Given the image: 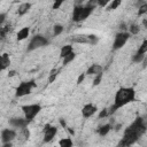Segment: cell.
Returning <instances> with one entry per match:
<instances>
[{"label":"cell","instance_id":"cell-1","mask_svg":"<svg viewBox=\"0 0 147 147\" xmlns=\"http://www.w3.org/2000/svg\"><path fill=\"white\" fill-rule=\"evenodd\" d=\"M146 131L145 122L141 117H137L124 131L123 138L119 141V146H131L133 145Z\"/></svg>","mask_w":147,"mask_h":147},{"label":"cell","instance_id":"cell-2","mask_svg":"<svg viewBox=\"0 0 147 147\" xmlns=\"http://www.w3.org/2000/svg\"><path fill=\"white\" fill-rule=\"evenodd\" d=\"M134 100H136V91L133 87H121L115 94L114 107L116 109H119L125 105L133 102Z\"/></svg>","mask_w":147,"mask_h":147},{"label":"cell","instance_id":"cell-3","mask_svg":"<svg viewBox=\"0 0 147 147\" xmlns=\"http://www.w3.org/2000/svg\"><path fill=\"white\" fill-rule=\"evenodd\" d=\"M93 7L91 6H76L72 11V21L74 22H83L85 21L93 11Z\"/></svg>","mask_w":147,"mask_h":147},{"label":"cell","instance_id":"cell-4","mask_svg":"<svg viewBox=\"0 0 147 147\" xmlns=\"http://www.w3.org/2000/svg\"><path fill=\"white\" fill-rule=\"evenodd\" d=\"M22 111L24 114V118L30 123L41 110V106L39 103H32V105H24L22 106Z\"/></svg>","mask_w":147,"mask_h":147},{"label":"cell","instance_id":"cell-5","mask_svg":"<svg viewBox=\"0 0 147 147\" xmlns=\"http://www.w3.org/2000/svg\"><path fill=\"white\" fill-rule=\"evenodd\" d=\"M36 87V83L34 80H30V82H22L17 87H16V92H15V95L17 98H21V96H24V95H28L31 93V90Z\"/></svg>","mask_w":147,"mask_h":147},{"label":"cell","instance_id":"cell-6","mask_svg":"<svg viewBox=\"0 0 147 147\" xmlns=\"http://www.w3.org/2000/svg\"><path fill=\"white\" fill-rule=\"evenodd\" d=\"M47 44H48V40H47L44 36H41V34H36L34 37L31 38V40H30V42H29V45H28V51H29V52H30V51H34V49H37V48H40V47L46 46Z\"/></svg>","mask_w":147,"mask_h":147},{"label":"cell","instance_id":"cell-7","mask_svg":"<svg viewBox=\"0 0 147 147\" xmlns=\"http://www.w3.org/2000/svg\"><path fill=\"white\" fill-rule=\"evenodd\" d=\"M129 38H130V33L129 32H124V31L123 32H118L115 36V39H114V42H113V49L114 51L121 49L126 44Z\"/></svg>","mask_w":147,"mask_h":147},{"label":"cell","instance_id":"cell-8","mask_svg":"<svg viewBox=\"0 0 147 147\" xmlns=\"http://www.w3.org/2000/svg\"><path fill=\"white\" fill-rule=\"evenodd\" d=\"M57 129L56 126H52L51 124H46L44 127V142H49L56 136Z\"/></svg>","mask_w":147,"mask_h":147},{"label":"cell","instance_id":"cell-9","mask_svg":"<svg viewBox=\"0 0 147 147\" xmlns=\"http://www.w3.org/2000/svg\"><path fill=\"white\" fill-rule=\"evenodd\" d=\"M16 138V132L11 129H5L1 131V140L2 142H11Z\"/></svg>","mask_w":147,"mask_h":147},{"label":"cell","instance_id":"cell-10","mask_svg":"<svg viewBox=\"0 0 147 147\" xmlns=\"http://www.w3.org/2000/svg\"><path fill=\"white\" fill-rule=\"evenodd\" d=\"M96 110H98V108H96L95 105L86 103V105L83 107V109H82V115H83L85 118H88V117L93 116V115L96 113Z\"/></svg>","mask_w":147,"mask_h":147},{"label":"cell","instance_id":"cell-11","mask_svg":"<svg viewBox=\"0 0 147 147\" xmlns=\"http://www.w3.org/2000/svg\"><path fill=\"white\" fill-rule=\"evenodd\" d=\"M9 124L13 127H16V129H24V127H26L29 122L25 118H22V117H14V118L9 119Z\"/></svg>","mask_w":147,"mask_h":147},{"label":"cell","instance_id":"cell-12","mask_svg":"<svg viewBox=\"0 0 147 147\" xmlns=\"http://www.w3.org/2000/svg\"><path fill=\"white\" fill-rule=\"evenodd\" d=\"M71 41L76 44H90V38L86 34H75L72 36Z\"/></svg>","mask_w":147,"mask_h":147},{"label":"cell","instance_id":"cell-13","mask_svg":"<svg viewBox=\"0 0 147 147\" xmlns=\"http://www.w3.org/2000/svg\"><path fill=\"white\" fill-rule=\"evenodd\" d=\"M29 34H30V28L29 26H24L21 30H18V32L16 34V38H17L18 41H22V40L26 39L29 37Z\"/></svg>","mask_w":147,"mask_h":147},{"label":"cell","instance_id":"cell-14","mask_svg":"<svg viewBox=\"0 0 147 147\" xmlns=\"http://www.w3.org/2000/svg\"><path fill=\"white\" fill-rule=\"evenodd\" d=\"M98 74H102V67L100 64H92L86 71V75H98Z\"/></svg>","mask_w":147,"mask_h":147},{"label":"cell","instance_id":"cell-15","mask_svg":"<svg viewBox=\"0 0 147 147\" xmlns=\"http://www.w3.org/2000/svg\"><path fill=\"white\" fill-rule=\"evenodd\" d=\"M30 8H31V3H30V2H23V3H21V5L18 6L17 14L22 16V15L26 14V13L30 10Z\"/></svg>","mask_w":147,"mask_h":147},{"label":"cell","instance_id":"cell-16","mask_svg":"<svg viewBox=\"0 0 147 147\" xmlns=\"http://www.w3.org/2000/svg\"><path fill=\"white\" fill-rule=\"evenodd\" d=\"M71 52H74L72 45H64V46H62V48H61V51H60V57L63 59L64 56H67V55L70 54Z\"/></svg>","mask_w":147,"mask_h":147},{"label":"cell","instance_id":"cell-17","mask_svg":"<svg viewBox=\"0 0 147 147\" xmlns=\"http://www.w3.org/2000/svg\"><path fill=\"white\" fill-rule=\"evenodd\" d=\"M110 130H111V125H110V124H105V125H102V126H100V127L98 129V133H99L100 136L105 137V136L108 134V132H109Z\"/></svg>","mask_w":147,"mask_h":147},{"label":"cell","instance_id":"cell-18","mask_svg":"<svg viewBox=\"0 0 147 147\" xmlns=\"http://www.w3.org/2000/svg\"><path fill=\"white\" fill-rule=\"evenodd\" d=\"M75 59H76V53H75V52H71L70 54H68L67 56L63 57V62H62V64H63V65H67L68 63H70V62L74 61Z\"/></svg>","mask_w":147,"mask_h":147},{"label":"cell","instance_id":"cell-19","mask_svg":"<svg viewBox=\"0 0 147 147\" xmlns=\"http://www.w3.org/2000/svg\"><path fill=\"white\" fill-rule=\"evenodd\" d=\"M59 145H60L61 147H71V146L74 145V142H72V140H71L70 138H62V139L59 141Z\"/></svg>","mask_w":147,"mask_h":147},{"label":"cell","instance_id":"cell-20","mask_svg":"<svg viewBox=\"0 0 147 147\" xmlns=\"http://www.w3.org/2000/svg\"><path fill=\"white\" fill-rule=\"evenodd\" d=\"M121 3H122V0H113V1L108 5L107 10H115L116 8H118V7L121 6Z\"/></svg>","mask_w":147,"mask_h":147},{"label":"cell","instance_id":"cell-21","mask_svg":"<svg viewBox=\"0 0 147 147\" xmlns=\"http://www.w3.org/2000/svg\"><path fill=\"white\" fill-rule=\"evenodd\" d=\"M144 59H145V54H141V53H138V52L132 56V61L136 62V63H140V62H142Z\"/></svg>","mask_w":147,"mask_h":147},{"label":"cell","instance_id":"cell-22","mask_svg":"<svg viewBox=\"0 0 147 147\" xmlns=\"http://www.w3.org/2000/svg\"><path fill=\"white\" fill-rule=\"evenodd\" d=\"M62 31H63V26H62L61 24H55V25L53 26V34H54V36L61 34Z\"/></svg>","mask_w":147,"mask_h":147},{"label":"cell","instance_id":"cell-23","mask_svg":"<svg viewBox=\"0 0 147 147\" xmlns=\"http://www.w3.org/2000/svg\"><path fill=\"white\" fill-rule=\"evenodd\" d=\"M139 31H140V29H139V26H138L137 24H131V25L129 26V32H130L131 34H138Z\"/></svg>","mask_w":147,"mask_h":147},{"label":"cell","instance_id":"cell-24","mask_svg":"<svg viewBox=\"0 0 147 147\" xmlns=\"http://www.w3.org/2000/svg\"><path fill=\"white\" fill-rule=\"evenodd\" d=\"M138 53H141V54H146L147 53V40L146 39L142 41V44L138 48Z\"/></svg>","mask_w":147,"mask_h":147},{"label":"cell","instance_id":"cell-25","mask_svg":"<svg viewBox=\"0 0 147 147\" xmlns=\"http://www.w3.org/2000/svg\"><path fill=\"white\" fill-rule=\"evenodd\" d=\"M57 72H59L57 69H53V70L51 71L49 77H48V82H49V83H53V82L56 79V77H57Z\"/></svg>","mask_w":147,"mask_h":147},{"label":"cell","instance_id":"cell-26","mask_svg":"<svg viewBox=\"0 0 147 147\" xmlns=\"http://www.w3.org/2000/svg\"><path fill=\"white\" fill-rule=\"evenodd\" d=\"M146 13H147V5H146V3H144V5H141V6L139 7L138 15H139V16H141V15H144V14H146Z\"/></svg>","mask_w":147,"mask_h":147},{"label":"cell","instance_id":"cell-27","mask_svg":"<svg viewBox=\"0 0 147 147\" xmlns=\"http://www.w3.org/2000/svg\"><path fill=\"white\" fill-rule=\"evenodd\" d=\"M2 57H3V62H5L6 67L8 68V67L10 65V57H9V54H7V53H3V54H2Z\"/></svg>","mask_w":147,"mask_h":147},{"label":"cell","instance_id":"cell-28","mask_svg":"<svg viewBox=\"0 0 147 147\" xmlns=\"http://www.w3.org/2000/svg\"><path fill=\"white\" fill-rule=\"evenodd\" d=\"M101 80H102V74L95 75V78H94V80H93V85H94V86L99 85V84L101 83Z\"/></svg>","mask_w":147,"mask_h":147},{"label":"cell","instance_id":"cell-29","mask_svg":"<svg viewBox=\"0 0 147 147\" xmlns=\"http://www.w3.org/2000/svg\"><path fill=\"white\" fill-rule=\"evenodd\" d=\"M65 0H54V3H53V9H59L61 6H62V3L64 2Z\"/></svg>","mask_w":147,"mask_h":147},{"label":"cell","instance_id":"cell-30","mask_svg":"<svg viewBox=\"0 0 147 147\" xmlns=\"http://www.w3.org/2000/svg\"><path fill=\"white\" fill-rule=\"evenodd\" d=\"M6 69H7V67L3 62V57H2V55H0V71H3Z\"/></svg>","mask_w":147,"mask_h":147},{"label":"cell","instance_id":"cell-31","mask_svg":"<svg viewBox=\"0 0 147 147\" xmlns=\"http://www.w3.org/2000/svg\"><path fill=\"white\" fill-rule=\"evenodd\" d=\"M99 1H100V0H88V2H87V6H91V7L95 8V7L98 6Z\"/></svg>","mask_w":147,"mask_h":147},{"label":"cell","instance_id":"cell-32","mask_svg":"<svg viewBox=\"0 0 147 147\" xmlns=\"http://www.w3.org/2000/svg\"><path fill=\"white\" fill-rule=\"evenodd\" d=\"M85 77H86V74H80V75L78 76V78H77V85L82 84V82H84Z\"/></svg>","mask_w":147,"mask_h":147},{"label":"cell","instance_id":"cell-33","mask_svg":"<svg viewBox=\"0 0 147 147\" xmlns=\"http://www.w3.org/2000/svg\"><path fill=\"white\" fill-rule=\"evenodd\" d=\"M107 116H109V115H108V109H107V108L103 109V110H101V113L99 114V118H103V117H107Z\"/></svg>","mask_w":147,"mask_h":147},{"label":"cell","instance_id":"cell-34","mask_svg":"<svg viewBox=\"0 0 147 147\" xmlns=\"http://www.w3.org/2000/svg\"><path fill=\"white\" fill-rule=\"evenodd\" d=\"M108 3H109V0H100L99 3H98V6H100V7H106Z\"/></svg>","mask_w":147,"mask_h":147},{"label":"cell","instance_id":"cell-35","mask_svg":"<svg viewBox=\"0 0 147 147\" xmlns=\"http://www.w3.org/2000/svg\"><path fill=\"white\" fill-rule=\"evenodd\" d=\"M5 20H6V14H5V13H1V14H0V25L5 22Z\"/></svg>","mask_w":147,"mask_h":147},{"label":"cell","instance_id":"cell-36","mask_svg":"<svg viewBox=\"0 0 147 147\" xmlns=\"http://www.w3.org/2000/svg\"><path fill=\"white\" fill-rule=\"evenodd\" d=\"M15 70H10L9 72H8V77H13V76H15Z\"/></svg>","mask_w":147,"mask_h":147},{"label":"cell","instance_id":"cell-37","mask_svg":"<svg viewBox=\"0 0 147 147\" xmlns=\"http://www.w3.org/2000/svg\"><path fill=\"white\" fill-rule=\"evenodd\" d=\"M84 1H85V0H75V2L77 3V6H79V5H80V3H83Z\"/></svg>","mask_w":147,"mask_h":147},{"label":"cell","instance_id":"cell-38","mask_svg":"<svg viewBox=\"0 0 147 147\" xmlns=\"http://www.w3.org/2000/svg\"><path fill=\"white\" fill-rule=\"evenodd\" d=\"M60 123H61V125H62V126H63V127H65V126H67V125H65V122H64V121H63V119H62V118H61V119H60Z\"/></svg>","mask_w":147,"mask_h":147},{"label":"cell","instance_id":"cell-39","mask_svg":"<svg viewBox=\"0 0 147 147\" xmlns=\"http://www.w3.org/2000/svg\"><path fill=\"white\" fill-rule=\"evenodd\" d=\"M3 146L5 147H10L11 146V142H3Z\"/></svg>","mask_w":147,"mask_h":147}]
</instances>
